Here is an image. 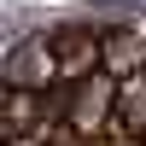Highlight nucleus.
<instances>
[{
    "instance_id": "5",
    "label": "nucleus",
    "mask_w": 146,
    "mask_h": 146,
    "mask_svg": "<svg viewBox=\"0 0 146 146\" xmlns=\"http://www.w3.org/2000/svg\"><path fill=\"white\" fill-rule=\"evenodd\" d=\"M117 135L146 140V76H129L117 94Z\"/></svg>"
},
{
    "instance_id": "4",
    "label": "nucleus",
    "mask_w": 146,
    "mask_h": 146,
    "mask_svg": "<svg viewBox=\"0 0 146 146\" xmlns=\"http://www.w3.org/2000/svg\"><path fill=\"white\" fill-rule=\"evenodd\" d=\"M117 82L129 76H146V23H117V29H105V64Z\"/></svg>"
},
{
    "instance_id": "1",
    "label": "nucleus",
    "mask_w": 146,
    "mask_h": 146,
    "mask_svg": "<svg viewBox=\"0 0 146 146\" xmlns=\"http://www.w3.org/2000/svg\"><path fill=\"white\" fill-rule=\"evenodd\" d=\"M6 88H23V94H53L64 82L58 70V53H53V35H18L6 47V64H0Z\"/></svg>"
},
{
    "instance_id": "2",
    "label": "nucleus",
    "mask_w": 146,
    "mask_h": 146,
    "mask_svg": "<svg viewBox=\"0 0 146 146\" xmlns=\"http://www.w3.org/2000/svg\"><path fill=\"white\" fill-rule=\"evenodd\" d=\"M53 53H58L64 82H82V76H94L105 64V35L82 29V23H64V29H53Z\"/></svg>"
},
{
    "instance_id": "3",
    "label": "nucleus",
    "mask_w": 146,
    "mask_h": 146,
    "mask_svg": "<svg viewBox=\"0 0 146 146\" xmlns=\"http://www.w3.org/2000/svg\"><path fill=\"white\" fill-rule=\"evenodd\" d=\"M0 129H6V140L53 135V105H47V94H23V88H6V105H0Z\"/></svg>"
},
{
    "instance_id": "6",
    "label": "nucleus",
    "mask_w": 146,
    "mask_h": 146,
    "mask_svg": "<svg viewBox=\"0 0 146 146\" xmlns=\"http://www.w3.org/2000/svg\"><path fill=\"white\" fill-rule=\"evenodd\" d=\"M140 146H146V140H140Z\"/></svg>"
}]
</instances>
